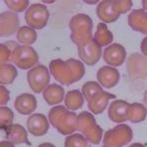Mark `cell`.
Instances as JSON below:
<instances>
[{"mask_svg":"<svg viewBox=\"0 0 147 147\" xmlns=\"http://www.w3.org/2000/svg\"><path fill=\"white\" fill-rule=\"evenodd\" d=\"M49 69L55 79L66 86L78 82L85 74L83 64L75 59L65 61L60 59L52 60L49 63Z\"/></svg>","mask_w":147,"mask_h":147,"instance_id":"1","label":"cell"},{"mask_svg":"<svg viewBox=\"0 0 147 147\" xmlns=\"http://www.w3.org/2000/svg\"><path fill=\"white\" fill-rule=\"evenodd\" d=\"M51 124L63 135H71L77 130L76 114L67 110L64 106L52 107L48 113Z\"/></svg>","mask_w":147,"mask_h":147,"instance_id":"2","label":"cell"},{"mask_svg":"<svg viewBox=\"0 0 147 147\" xmlns=\"http://www.w3.org/2000/svg\"><path fill=\"white\" fill-rule=\"evenodd\" d=\"M77 130L83 134L88 142L94 145L100 143L103 131L96 123L92 114L86 111L81 112L78 115Z\"/></svg>","mask_w":147,"mask_h":147,"instance_id":"3","label":"cell"},{"mask_svg":"<svg viewBox=\"0 0 147 147\" xmlns=\"http://www.w3.org/2000/svg\"><path fill=\"white\" fill-rule=\"evenodd\" d=\"M71 30V38L76 45L92 37V21L87 15L79 13L73 16L69 23Z\"/></svg>","mask_w":147,"mask_h":147,"instance_id":"4","label":"cell"},{"mask_svg":"<svg viewBox=\"0 0 147 147\" xmlns=\"http://www.w3.org/2000/svg\"><path fill=\"white\" fill-rule=\"evenodd\" d=\"M133 131L126 124H119L106 131L103 142L107 147H123L133 138Z\"/></svg>","mask_w":147,"mask_h":147,"instance_id":"5","label":"cell"},{"mask_svg":"<svg viewBox=\"0 0 147 147\" xmlns=\"http://www.w3.org/2000/svg\"><path fill=\"white\" fill-rule=\"evenodd\" d=\"M10 60L18 68L27 69L38 62V56L32 47L18 45L11 51Z\"/></svg>","mask_w":147,"mask_h":147,"instance_id":"6","label":"cell"},{"mask_svg":"<svg viewBox=\"0 0 147 147\" xmlns=\"http://www.w3.org/2000/svg\"><path fill=\"white\" fill-rule=\"evenodd\" d=\"M49 13L45 5L41 3H33L26 10L25 14L26 22L32 28L40 29L48 22Z\"/></svg>","mask_w":147,"mask_h":147,"instance_id":"7","label":"cell"},{"mask_svg":"<svg viewBox=\"0 0 147 147\" xmlns=\"http://www.w3.org/2000/svg\"><path fill=\"white\" fill-rule=\"evenodd\" d=\"M27 80L33 92H41L48 86L50 80L48 68L42 64L33 67L28 72Z\"/></svg>","mask_w":147,"mask_h":147,"instance_id":"8","label":"cell"},{"mask_svg":"<svg viewBox=\"0 0 147 147\" xmlns=\"http://www.w3.org/2000/svg\"><path fill=\"white\" fill-rule=\"evenodd\" d=\"M79 57L86 64L92 65L100 59L102 55V48L91 37L77 45Z\"/></svg>","mask_w":147,"mask_h":147,"instance_id":"9","label":"cell"},{"mask_svg":"<svg viewBox=\"0 0 147 147\" xmlns=\"http://www.w3.org/2000/svg\"><path fill=\"white\" fill-rule=\"evenodd\" d=\"M126 68L131 79L145 78L147 76V59L138 53H133L127 59Z\"/></svg>","mask_w":147,"mask_h":147,"instance_id":"10","label":"cell"},{"mask_svg":"<svg viewBox=\"0 0 147 147\" xmlns=\"http://www.w3.org/2000/svg\"><path fill=\"white\" fill-rule=\"evenodd\" d=\"M26 126L28 131L33 136L39 137L45 135L49 127L46 117L40 113L32 114L27 119Z\"/></svg>","mask_w":147,"mask_h":147,"instance_id":"11","label":"cell"},{"mask_svg":"<svg viewBox=\"0 0 147 147\" xmlns=\"http://www.w3.org/2000/svg\"><path fill=\"white\" fill-rule=\"evenodd\" d=\"M126 56L125 48L119 44L114 43L106 47L103 52V59L106 63L119 66L123 63Z\"/></svg>","mask_w":147,"mask_h":147,"instance_id":"12","label":"cell"},{"mask_svg":"<svg viewBox=\"0 0 147 147\" xmlns=\"http://www.w3.org/2000/svg\"><path fill=\"white\" fill-rule=\"evenodd\" d=\"M1 36L7 37L13 34L19 26L20 21L17 14L10 11L1 14Z\"/></svg>","mask_w":147,"mask_h":147,"instance_id":"13","label":"cell"},{"mask_svg":"<svg viewBox=\"0 0 147 147\" xmlns=\"http://www.w3.org/2000/svg\"><path fill=\"white\" fill-rule=\"evenodd\" d=\"M96 77L99 82L104 87L110 88L118 83L120 75L116 68L106 65L98 69Z\"/></svg>","mask_w":147,"mask_h":147,"instance_id":"14","label":"cell"},{"mask_svg":"<svg viewBox=\"0 0 147 147\" xmlns=\"http://www.w3.org/2000/svg\"><path fill=\"white\" fill-rule=\"evenodd\" d=\"M115 98V95L103 90L97 92L87 101L88 107L94 114H100L106 109L109 100Z\"/></svg>","mask_w":147,"mask_h":147,"instance_id":"15","label":"cell"},{"mask_svg":"<svg viewBox=\"0 0 147 147\" xmlns=\"http://www.w3.org/2000/svg\"><path fill=\"white\" fill-rule=\"evenodd\" d=\"M6 138L7 141L14 145L25 144L30 145L31 143L28 138L26 129L20 124H12L5 130Z\"/></svg>","mask_w":147,"mask_h":147,"instance_id":"16","label":"cell"},{"mask_svg":"<svg viewBox=\"0 0 147 147\" xmlns=\"http://www.w3.org/2000/svg\"><path fill=\"white\" fill-rule=\"evenodd\" d=\"M14 107L20 114L29 115L33 112L37 107L36 99L31 94H22L16 98Z\"/></svg>","mask_w":147,"mask_h":147,"instance_id":"17","label":"cell"},{"mask_svg":"<svg viewBox=\"0 0 147 147\" xmlns=\"http://www.w3.org/2000/svg\"><path fill=\"white\" fill-rule=\"evenodd\" d=\"M128 24L134 30L147 34V12L144 9H134L128 16Z\"/></svg>","mask_w":147,"mask_h":147,"instance_id":"18","label":"cell"},{"mask_svg":"<svg viewBox=\"0 0 147 147\" xmlns=\"http://www.w3.org/2000/svg\"><path fill=\"white\" fill-rule=\"evenodd\" d=\"M129 103L123 100H115L112 102L108 109L109 118L115 123L126 121V111Z\"/></svg>","mask_w":147,"mask_h":147,"instance_id":"19","label":"cell"},{"mask_svg":"<svg viewBox=\"0 0 147 147\" xmlns=\"http://www.w3.org/2000/svg\"><path fill=\"white\" fill-rule=\"evenodd\" d=\"M113 1H102L96 7V14L103 21L111 23L115 21L119 17L113 9Z\"/></svg>","mask_w":147,"mask_h":147,"instance_id":"20","label":"cell"},{"mask_svg":"<svg viewBox=\"0 0 147 147\" xmlns=\"http://www.w3.org/2000/svg\"><path fill=\"white\" fill-rule=\"evenodd\" d=\"M64 95V88L56 83L49 85L42 93L44 99L49 105H54L61 103L63 100Z\"/></svg>","mask_w":147,"mask_h":147,"instance_id":"21","label":"cell"},{"mask_svg":"<svg viewBox=\"0 0 147 147\" xmlns=\"http://www.w3.org/2000/svg\"><path fill=\"white\" fill-rule=\"evenodd\" d=\"M147 115L146 108L141 103L130 104L126 111L127 119L132 123H139L144 121Z\"/></svg>","mask_w":147,"mask_h":147,"instance_id":"22","label":"cell"},{"mask_svg":"<svg viewBox=\"0 0 147 147\" xmlns=\"http://www.w3.org/2000/svg\"><path fill=\"white\" fill-rule=\"evenodd\" d=\"M94 40L100 47L109 45L113 40L112 33L108 30L107 25L100 22L97 25V29L94 34Z\"/></svg>","mask_w":147,"mask_h":147,"instance_id":"23","label":"cell"},{"mask_svg":"<svg viewBox=\"0 0 147 147\" xmlns=\"http://www.w3.org/2000/svg\"><path fill=\"white\" fill-rule=\"evenodd\" d=\"M84 99L82 93L78 90L69 91L65 97V105L71 110L80 109L83 105Z\"/></svg>","mask_w":147,"mask_h":147,"instance_id":"24","label":"cell"},{"mask_svg":"<svg viewBox=\"0 0 147 147\" xmlns=\"http://www.w3.org/2000/svg\"><path fill=\"white\" fill-rule=\"evenodd\" d=\"M37 36L36 31L33 28L27 26L20 28L16 35L17 40L26 45L34 43L37 39Z\"/></svg>","mask_w":147,"mask_h":147,"instance_id":"25","label":"cell"},{"mask_svg":"<svg viewBox=\"0 0 147 147\" xmlns=\"http://www.w3.org/2000/svg\"><path fill=\"white\" fill-rule=\"evenodd\" d=\"M0 71L1 84H9L12 83L17 75V69L11 64H1Z\"/></svg>","mask_w":147,"mask_h":147,"instance_id":"26","label":"cell"},{"mask_svg":"<svg viewBox=\"0 0 147 147\" xmlns=\"http://www.w3.org/2000/svg\"><path fill=\"white\" fill-rule=\"evenodd\" d=\"M88 141L85 137L80 133L68 136L65 138L64 147H87Z\"/></svg>","mask_w":147,"mask_h":147,"instance_id":"27","label":"cell"},{"mask_svg":"<svg viewBox=\"0 0 147 147\" xmlns=\"http://www.w3.org/2000/svg\"><path fill=\"white\" fill-rule=\"evenodd\" d=\"M0 114L1 129L4 130L13 124L14 113L10 108L6 106H1Z\"/></svg>","mask_w":147,"mask_h":147,"instance_id":"28","label":"cell"},{"mask_svg":"<svg viewBox=\"0 0 147 147\" xmlns=\"http://www.w3.org/2000/svg\"><path fill=\"white\" fill-rule=\"evenodd\" d=\"M82 91L83 96L87 101H88L97 92L103 91V89L97 82L94 81H89L84 84L82 87Z\"/></svg>","mask_w":147,"mask_h":147,"instance_id":"29","label":"cell"},{"mask_svg":"<svg viewBox=\"0 0 147 147\" xmlns=\"http://www.w3.org/2000/svg\"><path fill=\"white\" fill-rule=\"evenodd\" d=\"M132 6L133 3L131 1H113V9L119 15L127 12Z\"/></svg>","mask_w":147,"mask_h":147,"instance_id":"30","label":"cell"},{"mask_svg":"<svg viewBox=\"0 0 147 147\" xmlns=\"http://www.w3.org/2000/svg\"><path fill=\"white\" fill-rule=\"evenodd\" d=\"M4 2L9 8L17 12L24 11L29 3L28 1H5Z\"/></svg>","mask_w":147,"mask_h":147,"instance_id":"31","label":"cell"},{"mask_svg":"<svg viewBox=\"0 0 147 147\" xmlns=\"http://www.w3.org/2000/svg\"><path fill=\"white\" fill-rule=\"evenodd\" d=\"M11 49L5 44H1V65L7 61L11 56Z\"/></svg>","mask_w":147,"mask_h":147,"instance_id":"32","label":"cell"},{"mask_svg":"<svg viewBox=\"0 0 147 147\" xmlns=\"http://www.w3.org/2000/svg\"><path fill=\"white\" fill-rule=\"evenodd\" d=\"M0 95H1V98H0L1 105H6L10 99V95H9V91L4 86H1Z\"/></svg>","mask_w":147,"mask_h":147,"instance_id":"33","label":"cell"},{"mask_svg":"<svg viewBox=\"0 0 147 147\" xmlns=\"http://www.w3.org/2000/svg\"><path fill=\"white\" fill-rule=\"evenodd\" d=\"M141 50L142 53L147 57V36L145 37L141 42Z\"/></svg>","mask_w":147,"mask_h":147,"instance_id":"34","label":"cell"},{"mask_svg":"<svg viewBox=\"0 0 147 147\" xmlns=\"http://www.w3.org/2000/svg\"><path fill=\"white\" fill-rule=\"evenodd\" d=\"M0 147H15L14 145L7 140L2 141L0 144Z\"/></svg>","mask_w":147,"mask_h":147,"instance_id":"35","label":"cell"},{"mask_svg":"<svg viewBox=\"0 0 147 147\" xmlns=\"http://www.w3.org/2000/svg\"><path fill=\"white\" fill-rule=\"evenodd\" d=\"M37 147H56L54 145L49 142H44L40 144Z\"/></svg>","mask_w":147,"mask_h":147,"instance_id":"36","label":"cell"},{"mask_svg":"<svg viewBox=\"0 0 147 147\" xmlns=\"http://www.w3.org/2000/svg\"><path fill=\"white\" fill-rule=\"evenodd\" d=\"M127 147H145V146H144L143 144H142L141 143L136 142V143H133V144L130 145Z\"/></svg>","mask_w":147,"mask_h":147,"instance_id":"37","label":"cell"},{"mask_svg":"<svg viewBox=\"0 0 147 147\" xmlns=\"http://www.w3.org/2000/svg\"><path fill=\"white\" fill-rule=\"evenodd\" d=\"M143 100L145 105L147 106V89L145 91L143 95Z\"/></svg>","mask_w":147,"mask_h":147,"instance_id":"38","label":"cell"},{"mask_svg":"<svg viewBox=\"0 0 147 147\" xmlns=\"http://www.w3.org/2000/svg\"><path fill=\"white\" fill-rule=\"evenodd\" d=\"M142 6H143V8L144 9V10H147V1H142Z\"/></svg>","mask_w":147,"mask_h":147,"instance_id":"39","label":"cell"},{"mask_svg":"<svg viewBox=\"0 0 147 147\" xmlns=\"http://www.w3.org/2000/svg\"><path fill=\"white\" fill-rule=\"evenodd\" d=\"M84 2L87 3H90V4H95L98 1H84Z\"/></svg>","mask_w":147,"mask_h":147,"instance_id":"40","label":"cell"},{"mask_svg":"<svg viewBox=\"0 0 147 147\" xmlns=\"http://www.w3.org/2000/svg\"><path fill=\"white\" fill-rule=\"evenodd\" d=\"M55 1H52V2H47V1H43V2H45V3H52V2H54Z\"/></svg>","mask_w":147,"mask_h":147,"instance_id":"41","label":"cell"},{"mask_svg":"<svg viewBox=\"0 0 147 147\" xmlns=\"http://www.w3.org/2000/svg\"><path fill=\"white\" fill-rule=\"evenodd\" d=\"M102 147H107V146H105V145H103V146H102Z\"/></svg>","mask_w":147,"mask_h":147,"instance_id":"42","label":"cell"}]
</instances>
